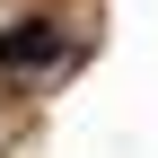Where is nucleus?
Listing matches in <instances>:
<instances>
[{
	"label": "nucleus",
	"instance_id": "1",
	"mask_svg": "<svg viewBox=\"0 0 158 158\" xmlns=\"http://www.w3.org/2000/svg\"><path fill=\"white\" fill-rule=\"evenodd\" d=\"M44 62H62V27H53V18L0 27V70H44Z\"/></svg>",
	"mask_w": 158,
	"mask_h": 158
}]
</instances>
